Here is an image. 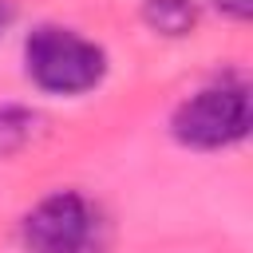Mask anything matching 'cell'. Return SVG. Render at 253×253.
<instances>
[{"label":"cell","mask_w":253,"mask_h":253,"mask_svg":"<svg viewBox=\"0 0 253 253\" xmlns=\"http://www.w3.org/2000/svg\"><path fill=\"white\" fill-rule=\"evenodd\" d=\"M16 24V0H0V32H8Z\"/></svg>","instance_id":"52a82bcc"},{"label":"cell","mask_w":253,"mask_h":253,"mask_svg":"<svg viewBox=\"0 0 253 253\" xmlns=\"http://www.w3.org/2000/svg\"><path fill=\"white\" fill-rule=\"evenodd\" d=\"M213 8H217L225 20H233V24H245V20L253 16V0H213Z\"/></svg>","instance_id":"8992f818"},{"label":"cell","mask_w":253,"mask_h":253,"mask_svg":"<svg viewBox=\"0 0 253 253\" xmlns=\"http://www.w3.org/2000/svg\"><path fill=\"white\" fill-rule=\"evenodd\" d=\"M40 126V115L20 103H0V154H16L32 142Z\"/></svg>","instance_id":"5b68a950"},{"label":"cell","mask_w":253,"mask_h":253,"mask_svg":"<svg viewBox=\"0 0 253 253\" xmlns=\"http://www.w3.org/2000/svg\"><path fill=\"white\" fill-rule=\"evenodd\" d=\"M24 253H103L107 217L79 190H55L40 198L20 221Z\"/></svg>","instance_id":"3957f363"},{"label":"cell","mask_w":253,"mask_h":253,"mask_svg":"<svg viewBox=\"0 0 253 253\" xmlns=\"http://www.w3.org/2000/svg\"><path fill=\"white\" fill-rule=\"evenodd\" d=\"M249 87L237 75L213 79L186 95L170 115V134L186 150H229L249 134Z\"/></svg>","instance_id":"7a4b0ae2"},{"label":"cell","mask_w":253,"mask_h":253,"mask_svg":"<svg viewBox=\"0 0 253 253\" xmlns=\"http://www.w3.org/2000/svg\"><path fill=\"white\" fill-rule=\"evenodd\" d=\"M24 75L47 95H87L107 79V51L75 28L40 24L24 40Z\"/></svg>","instance_id":"6da1fadb"},{"label":"cell","mask_w":253,"mask_h":253,"mask_svg":"<svg viewBox=\"0 0 253 253\" xmlns=\"http://www.w3.org/2000/svg\"><path fill=\"white\" fill-rule=\"evenodd\" d=\"M142 20L150 32L182 40L198 28V0H142Z\"/></svg>","instance_id":"277c9868"}]
</instances>
